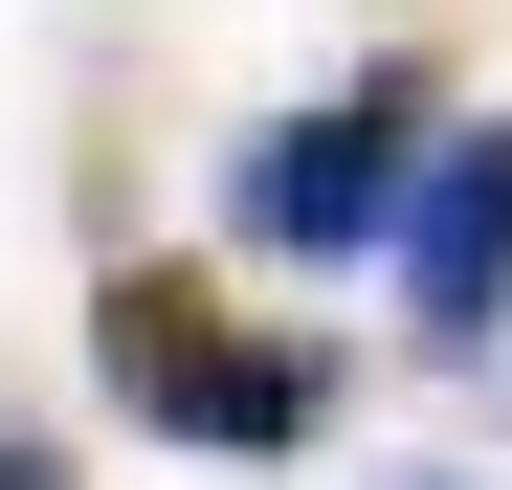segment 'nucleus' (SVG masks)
I'll return each instance as SVG.
<instances>
[{
    "label": "nucleus",
    "mask_w": 512,
    "mask_h": 490,
    "mask_svg": "<svg viewBox=\"0 0 512 490\" xmlns=\"http://www.w3.org/2000/svg\"><path fill=\"white\" fill-rule=\"evenodd\" d=\"M423 134H446V90H423V67H357V90H312V112H268L223 156V223L268 245V268H357L423 201Z\"/></svg>",
    "instance_id": "2"
},
{
    "label": "nucleus",
    "mask_w": 512,
    "mask_h": 490,
    "mask_svg": "<svg viewBox=\"0 0 512 490\" xmlns=\"http://www.w3.org/2000/svg\"><path fill=\"white\" fill-rule=\"evenodd\" d=\"M0 490H67V446H45V424H0Z\"/></svg>",
    "instance_id": "4"
},
{
    "label": "nucleus",
    "mask_w": 512,
    "mask_h": 490,
    "mask_svg": "<svg viewBox=\"0 0 512 490\" xmlns=\"http://www.w3.org/2000/svg\"><path fill=\"white\" fill-rule=\"evenodd\" d=\"M90 379H112V424L223 446V468H268V446L334 424V357H312V335H245L201 268H112V290H90Z\"/></svg>",
    "instance_id": "1"
},
{
    "label": "nucleus",
    "mask_w": 512,
    "mask_h": 490,
    "mask_svg": "<svg viewBox=\"0 0 512 490\" xmlns=\"http://www.w3.org/2000/svg\"><path fill=\"white\" fill-rule=\"evenodd\" d=\"M401 290H423V335H446V357L512 335V112L423 156V201H401Z\"/></svg>",
    "instance_id": "3"
}]
</instances>
